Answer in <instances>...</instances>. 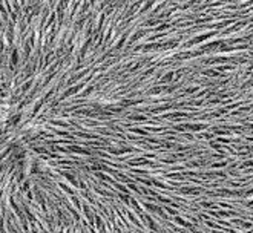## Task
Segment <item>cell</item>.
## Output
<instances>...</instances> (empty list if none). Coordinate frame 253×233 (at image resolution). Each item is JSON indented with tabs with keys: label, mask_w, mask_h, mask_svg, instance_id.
Wrapping results in <instances>:
<instances>
[{
	"label": "cell",
	"mask_w": 253,
	"mask_h": 233,
	"mask_svg": "<svg viewBox=\"0 0 253 233\" xmlns=\"http://www.w3.org/2000/svg\"><path fill=\"white\" fill-rule=\"evenodd\" d=\"M11 61H12V65H15L17 61H19V52H17V49H14V51H12V55H11Z\"/></svg>",
	"instance_id": "6da1fadb"
},
{
	"label": "cell",
	"mask_w": 253,
	"mask_h": 233,
	"mask_svg": "<svg viewBox=\"0 0 253 233\" xmlns=\"http://www.w3.org/2000/svg\"><path fill=\"white\" fill-rule=\"evenodd\" d=\"M77 91H78V86H77V88H72V89H69V91H68V92H66V94H65V97H68V95H71V94H75V92H77Z\"/></svg>",
	"instance_id": "7a4b0ae2"
},
{
	"label": "cell",
	"mask_w": 253,
	"mask_h": 233,
	"mask_svg": "<svg viewBox=\"0 0 253 233\" xmlns=\"http://www.w3.org/2000/svg\"><path fill=\"white\" fill-rule=\"evenodd\" d=\"M172 77H174V74H172V72H169V74L166 75V77L163 78V81H169V80H172Z\"/></svg>",
	"instance_id": "3957f363"
},
{
	"label": "cell",
	"mask_w": 253,
	"mask_h": 233,
	"mask_svg": "<svg viewBox=\"0 0 253 233\" xmlns=\"http://www.w3.org/2000/svg\"><path fill=\"white\" fill-rule=\"evenodd\" d=\"M19 120H20V115H17V116H14V118L11 120V124H17L19 123Z\"/></svg>",
	"instance_id": "277c9868"
}]
</instances>
